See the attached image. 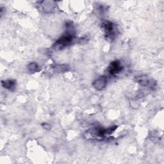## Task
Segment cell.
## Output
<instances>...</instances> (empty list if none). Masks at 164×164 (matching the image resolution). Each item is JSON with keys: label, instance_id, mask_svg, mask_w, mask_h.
I'll list each match as a JSON object with an SVG mask.
<instances>
[{"label": "cell", "instance_id": "obj_1", "mask_svg": "<svg viewBox=\"0 0 164 164\" xmlns=\"http://www.w3.org/2000/svg\"><path fill=\"white\" fill-rule=\"evenodd\" d=\"M73 36L71 35H67L60 38L56 42V47H60L62 48L63 47H65L67 45L70 44V43L73 41Z\"/></svg>", "mask_w": 164, "mask_h": 164}, {"label": "cell", "instance_id": "obj_2", "mask_svg": "<svg viewBox=\"0 0 164 164\" xmlns=\"http://www.w3.org/2000/svg\"><path fill=\"white\" fill-rule=\"evenodd\" d=\"M122 66L119 61H115L112 62L108 67V73L110 74H116L122 70Z\"/></svg>", "mask_w": 164, "mask_h": 164}, {"label": "cell", "instance_id": "obj_3", "mask_svg": "<svg viewBox=\"0 0 164 164\" xmlns=\"http://www.w3.org/2000/svg\"><path fill=\"white\" fill-rule=\"evenodd\" d=\"M103 27L105 28V32L109 37H113L114 36V25L110 22H106L103 23Z\"/></svg>", "mask_w": 164, "mask_h": 164}, {"label": "cell", "instance_id": "obj_4", "mask_svg": "<svg viewBox=\"0 0 164 164\" xmlns=\"http://www.w3.org/2000/svg\"><path fill=\"white\" fill-rule=\"evenodd\" d=\"M106 80L104 78H101L98 79L96 82L94 83V86L97 89H101L105 87L106 85Z\"/></svg>", "mask_w": 164, "mask_h": 164}, {"label": "cell", "instance_id": "obj_5", "mask_svg": "<svg viewBox=\"0 0 164 164\" xmlns=\"http://www.w3.org/2000/svg\"><path fill=\"white\" fill-rule=\"evenodd\" d=\"M15 82L12 81V80H8V81H5L2 82V85L5 88L11 89L12 88H14L15 87Z\"/></svg>", "mask_w": 164, "mask_h": 164}]
</instances>
